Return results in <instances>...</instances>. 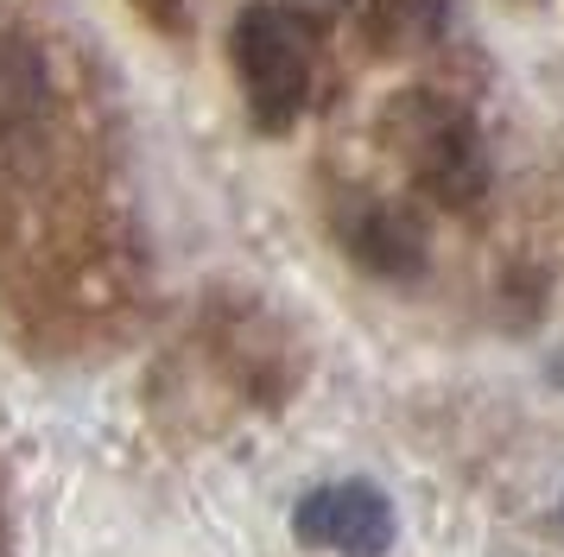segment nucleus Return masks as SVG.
Masks as SVG:
<instances>
[{"mask_svg":"<svg viewBox=\"0 0 564 557\" xmlns=\"http://www.w3.org/2000/svg\"><path fill=\"white\" fill-rule=\"evenodd\" d=\"M299 7H311V13H336V7H349V0H299Z\"/></svg>","mask_w":564,"mask_h":557,"instance_id":"obj_7","label":"nucleus"},{"mask_svg":"<svg viewBox=\"0 0 564 557\" xmlns=\"http://www.w3.org/2000/svg\"><path fill=\"white\" fill-rule=\"evenodd\" d=\"M349 253H356L368 273H387V278H406L425 266V234L412 222L406 209L393 203H361L349 216Z\"/></svg>","mask_w":564,"mask_h":557,"instance_id":"obj_4","label":"nucleus"},{"mask_svg":"<svg viewBox=\"0 0 564 557\" xmlns=\"http://www.w3.org/2000/svg\"><path fill=\"white\" fill-rule=\"evenodd\" d=\"M292 532L311 551H336V557H387L393 551V506L375 481H336V488H311Z\"/></svg>","mask_w":564,"mask_h":557,"instance_id":"obj_3","label":"nucleus"},{"mask_svg":"<svg viewBox=\"0 0 564 557\" xmlns=\"http://www.w3.org/2000/svg\"><path fill=\"white\" fill-rule=\"evenodd\" d=\"M393 140L406 152L419 190L444 209H476L488 190V146L476 121L463 114L457 101L437 96H412L393 108Z\"/></svg>","mask_w":564,"mask_h":557,"instance_id":"obj_2","label":"nucleus"},{"mask_svg":"<svg viewBox=\"0 0 564 557\" xmlns=\"http://www.w3.org/2000/svg\"><path fill=\"white\" fill-rule=\"evenodd\" d=\"M451 20V0H368L375 45H425Z\"/></svg>","mask_w":564,"mask_h":557,"instance_id":"obj_5","label":"nucleus"},{"mask_svg":"<svg viewBox=\"0 0 564 557\" xmlns=\"http://www.w3.org/2000/svg\"><path fill=\"white\" fill-rule=\"evenodd\" d=\"M229 57L241 96L254 108V127L285 133L311 101V32L292 7H248L229 32Z\"/></svg>","mask_w":564,"mask_h":557,"instance_id":"obj_1","label":"nucleus"},{"mask_svg":"<svg viewBox=\"0 0 564 557\" xmlns=\"http://www.w3.org/2000/svg\"><path fill=\"white\" fill-rule=\"evenodd\" d=\"M513 7H539V0H513Z\"/></svg>","mask_w":564,"mask_h":557,"instance_id":"obj_8","label":"nucleus"},{"mask_svg":"<svg viewBox=\"0 0 564 557\" xmlns=\"http://www.w3.org/2000/svg\"><path fill=\"white\" fill-rule=\"evenodd\" d=\"M133 7H140V20H147V25L172 32V39L191 32V0H133Z\"/></svg>","mask_w":564,"mask_h":557,"instance_id":"obj_6","label":"nucleus"}]
</instances>
